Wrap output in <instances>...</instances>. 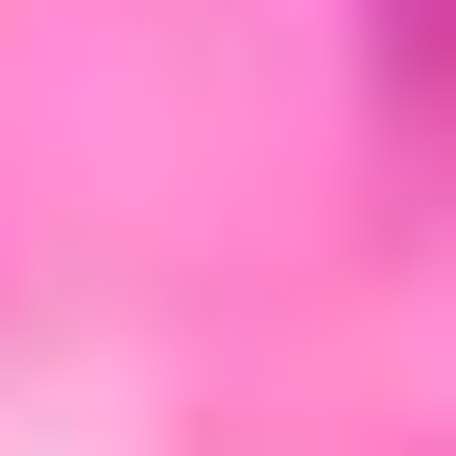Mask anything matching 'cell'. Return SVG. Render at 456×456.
<instances>
[{"mask_svg": "<svg viewBox=\"0 0 456 456\" xmlns=\"http://www.w3.org/2000/svg\"><path fill=\"white\" fill-rule=\"evenodd\" d=\"M385 96H433V120H456V0H385Z\"/></svg>", "mask_w": 456, "mask_h": 456, "instance_id": "6da1fadb", "label": "cell"}]
</instances>
